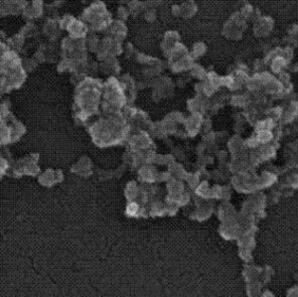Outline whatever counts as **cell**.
<instances>
[{
    "mask_svg": "<svg viewBox=\"0 0 298 297\" xmlns=\"http://www.w3.org/2000/svg\"><path fill=\"white\" fill-rule=\"evenodd\" d=\"M130 131V124L123 113L109 115L91 124L89 127V133L93 142L100 147L122 144L129 138Z\"/></svg>",
    "mask_w": 298,
    "mask_h": 297,
    "instance_id": "obj_1",
    "label": "cell"
},
{
    "mask_svg": "<svg viewBox=\"0 0 298 297\" xmlns=\"http://www.w3.org/2000/svg\"><path fill=\"white\" fill-rule=\"evenodd\" d=\"M103 85L104 84L100 82V80L87 77L77 86L74 102L76 122L79 121L80 124L83 125L90 116L99 114Z\"/></svg>",
    "mask_w": 298,
    "mask_h": 297,
    "instance_id": "obj_2",
    "label": "cell"
},
{
    "mask_svg": "<svg viewBox=\"0 0 298 297\" xmlns=\"http://www.w3.org/2000/svg\"><path fill=\"white\" fill-rule=\"evenodd\" d=\"M27 74L18 53L11 50L1 53L2 93H9L10 91L20 88L26 82Z\"/></svg>",
    "mask_w": 298,
    "mask_h": 297,
    "instance_id": "obj_3",
    "label": "cell"
},
{
    "mask_svg": "<svg viewBox=\"0 0 298 297\" xmlns=\"http://www.w3.org/2000/svg\"><path fill=\"white\" fill-rule=\"evenodd\" d=\"M127 103V98L120 80L111 77L103 85L101 107L106 116L122 113Z\"/></svg>",
    "mask_w": 298,
    "mask_h": 297,
    "instance_id": "obj_4",
    "label": "cell"
},
{
    "mask_svg": "<svg viewBox=\"0 0 298 297\" xmlns=\"http://www.w3.org/2000/svg\"><path fill=\"white\" fill-rule=\"evenodd\" d=\"M80 19L86 22L90 32L94 33H104L113 21L112 15L108 11L106 4L100 0L92 2V4L80 15Z\"/></svg>",
    "mask_w": 298,
    "mask_h": 297,
    "instance_id": "obj_5",
    "label": "cell"
},
{
    "mask_svg": "<svg viewBox=\"0 0 298 297\" xmlns=\"http://www.w3.org/2000/svg\"><path fill=\"white\" fill-rule=\"evenodd\" d=\"M2 129H1V143L6 145L17 141L26 133V126L22 125L9 112L8 107L2 104Z\"/></svg>",
    "mask_w": 298,
    "mask_h": 297,
    "instance_id": "obj_6",
    "label": "cell"
},
{
    "mask_svg": "<svg viewBox=\"0 0 298 297\" xmlns=\"http://www.w3.org/2000/svg\"><path fill=\"white\" fill-rule=\"evenodd\" d=\"M88 49L85 39H76L70 36L65 37L61 43L62 59L82 60L87 59Z\"/></svg>",
    "mask_w": 298,
    "mask_h": 297,
    "instance_id": "obj_7",
    "label": "cell"
},
{
    "mask_svg": "<svg viewBox=\"0 0 298 297\" xmlns=\"http://www.w3.org/2000/svg\"><path fill=\"white\" fill-rule=\"evenodd\" d=\"M149 87L152 88V99L155 102L162 101L163 99L168 98L173 94L174 84L170 79L163 76H157L149 81Z\"/></svg>",
    "mask_w": 298,
    "mask_h": 297,
    "instance_id": "obj_8",
    "label": "cell"
},
{
    "mask_svg": "<svg viewBox=\"0 0 298 297\" xmlns=\"http://www.w3.org/2000/svg\"><path fill=\"white\" fill-rule=\"evenodd\" d=\"M38 154H30L21 158L12 167L13 176L19 178L22 175H36L39 172V167L37 166Z\"/></svg>",
    "mask_w": 298,
    "mask_h": 297,
    "instance_id": "obj_9",
    "label": "cell"
},
{
    "mask_svg": "<svg viewBox=\"0 0 298 297\" xmlns=\"http://www.w3.org/2000/svg\"><path fill=\"white\" fill-rule=\"evenodd\" d=\"M129 151L139 152L151 150L154 147V142L152 141L149 134L143 130L136 131L133 135H129L128 138Z\"/></svg>",
    "mask_w": 298,
    "mask_h": 297,
    "instance_id": "obj_10",
    "label": "cell"
},
{
    "mask_svg": "<svg viewBox=\"0 0 298 297\" xmlns=\"http://www.w3.org/2000/svg\"><path fill=\"white\" fill-rule=\"evenodd\" d=\"M57 44L56 41H48L39 44L35 54L34 59L38 62V64L43 63H56L58 52H57Z\"/></svg>",
    "mask_w": 298,
    "mask_h": 297,
    "instance_id": "obj_11",
    "label": "cell"
},
{
    "mask_svg": "<svg viewBox=\"0 0 298 297\" xmlns=\"http://www.w3.org/2000/svg\"><path fill=\"white\" fill-rule=\"evenodd\" d=\"M29 0H1V15H19L25 11Z\"/></svg>",
    "mask_w": 298,
    "mask_h": 297,
    "instance_id": "obj_12",
    "label": "cell"
},
{
    "mask_svg": "<svg viewBox=\"0 0 298 297\" xmlns=\"http://www.w3.org/2000/svg\"><path fill=\"white\" fill-rule=\"evenodd\" d=\"M63 29L60 24V18H50L45 20L42 27V33L47 37L48 41H57L61 34H62Z\"/></svg>",
    "mask_w": 298,
    "mask_h": 297,
    "instance_id": "obj_13",
    "label": "cell"
},
{
    "mask_svg": "<svg viewBox=\"0 0 298 297\" xmlns=\"http://www.w3.org/2000/svg\"><path fill=\"white\" fill-rule=\"evenodd\" d=\"M127 33H128V30L124 24V21L117 19V20L112 21V24L106 30L104 34L107 37L123 42V40L127 37Z\"/></svg>",
    "mask_w": 298,
    "mask_h": 297,
    "instance_id": "obj_14",
    "label": "cell"
},
{
    "mask_svg": "<svg viewBox=\"0 0 298 297\" xmlns=\"http://www.w3.org/2000/svg\"><path fill=\"white\" fill-rule=\"evenodd\" d=\"M66 32L68 33V36L76 39H85L91 33L86 22L78 18H75V20L72 22V25L68 27Z\"/></svg>",
    "mask_w": 298,
    "mask_h": 297,
    "instance_id": "obj_15",
    "label": "cell"
},
{
    "mask_svg": "<svg viewBox=\"0 0 298 297\" xmlns=\"http://www.w3.org/2000/svg\"><path fill=\"white\" fill-rule=\"evenodd\" d=\"M219 231L224 239L234 240V239H238L241 236L243 230L236 221V222L223 223V225L220 227Z\"/></svg>",
    "mask_w": 298,
    "mask_h": 297,
    "instance_id": "obj_16",
    "label": "cell"
},
{
    "mask_svg": "<svg viewBox=\"0 0 298 297\" xmlns=\"http://www.w3.org/2000/svg\"><path fill=\"white\" fill-rule=\"evenodd\" d=\"M43 12L44 6L42 0H29L22 15L28 20H32L41 17L43 15Z\"/></svg>",
    "mask_w": 298,
    "mask_h": 297,
    "instance_id": "obj_17",
    "label": "cell"
},
{
    "mask_svg": "<svg viewBox=\"0 0 298 297\" xmlns=\"http://www.w3.org/2000/svg\"><path fill=\"white\" fill-rule=\"evenodd\" d=\"M120 82H121V85L123 87V90H124L126 98H127V103L132 104L135 101L136 96H137L136 82L128 74L123 75L120 79Z\"/></svg>",
    "mask_w": 298,
    "mask_h": 297,
    "instance_id": "obj_18",
    "label": "cell"
},
{
    "mask_svg": "<svg viewBox=\"0 0 298 297\" xmlns=\"http://www.w3.org/2000/svg\"><path fill=\"white\" fill-rule=\"evenodd\" d=\"M63 179H64V175L62 170L55 171L52 169L45 170L38 177L39 184H41L43 187H53L55 184L63 181Z\"/></svg>",
    "mask_w": 298,
    "mask_h": 297,
    "instance_id": "obj_19",
    "label": "cell"
},
{
    "mask_svg": "<svg viewBox=\"0 0 298 297\" xmlns=\"http://www.w3.org/2000/svg\"><path fill=\"white\" fill-rule=\"evenodd\" d=\"M218 216L223 223L236 222L238 218L235 211V207H233L229 201H224L222 204H220L218 210Z\"/></svg>",
    "mask_w": 298,
    "mask_h": 297,
    "instance_id": "obj_20",
    "label": "cell"
},
{
    "mask_svg": "<svg viewBox=\"0 0 298 297\" xmlns=\"http://www.w3.org/2000/svg\"><path fill=\"white\" fill-rule=\"evenodd\" d=\"M203 120L200 113H193V115L186 119L185 126L189 136H196L202 126Z\"/></svg>",
    "mask_w": 298,
    "mask_h": 297,
    "instance_id": "obj_21",
    "label": "cell"
},
{
    "mask_svg": "<svg viewBox=\"0 0 298 297\" xmlns=\"http://www.w3.org/2000/svg\"><path fill=\"white\" fill-rule=\"evenodd\" d=\"M121 71V67L119 66V62L116 57L110 56L106 60L100 63V72L103 74H113V75H118Z\"/></svg>",
    "mask_w": 298,
    "mask_h": 297,
    "instance_id": "obj_22",
    "label": "cell"
},
{
    "mask_svg": "<svg viewBox=\"0 0 298 297\" xmlns=\"http://www.w3.org/2000/svg\"><path fill=\"white\" fill-rule=\"evenodd\" d=\"M157 175L158 171L156 167L149 165H145L138 169V179L142 182H145L146 185L157 181Z\"/></svg>",
    "mask_w": 298,
    "mask_h": 297,
    "instance_id": "obj_23",
    "label": "cell"
},
{
    "mask_svg": "<svg viewBox=\"0 0 298 297\" xmlns=\"http://www.w3.org/2000/svg\"><path fill=\"white\" fill-rule=\"evenodd\" d=\"M72 171L81 176L89 177L90 175H92V173H93L91 159L88 156H83L80 161L72 167Z\"/></svg>",
    "mask_w": 298,
    "mask_h": 297,
    "instance_id": "obj_24",
    "label": "cell"
},
{
    "mask_svg": "<svg viewBox=\"0 0 298 297\" xmlns=\"http://www.w3.org/2000/svg\"><path fill=\"white\" fill-rule=\"evenodd\" d=\"M180 40V36L176 32H166L164 35V39L160 43V48H162L165 56H166L169 51L174 47L176 43Z\"/></svg>",
    "mask_w": 298,
    "mask_h": 297,
    "instance_id": "obj_25",
    "label": "cell"
},
{
    "mask_svg": "<svg viewBox=\"0 0 298 297\" xmlns=\"http://www.w3.org/2000/svg\"><path fill=\"white\" fill-rule=\"evenodd\" d=\"M26 37L22 35L20 33H18L17 34H14L13 36H11L10 38H7V45L9 50L14 51L16 53H22L25 49L26 45Z\"/></svg>",
    "mask_w": 298,
    "mask_h": 297,
    "instance_id": "obj_26",
    "label": "cell"
},
{
    "mask_svg": "<svg viewBox=\"0 0 298 297\" xmlns=\"http://www.w3.org/2000/svg\"><path fill=\"white\" fill-rule=\"evenodd\" d=\"M64 4H65V0H56L55 2L45 5L43 15L47 16L48 19L50 18L58 19L60 16V11L64 6Z\"/></svg>",
    "mask_w": 298,
    "mask_h": 297,
    "instance_id": "obj_27",
    "label": "cell"
},
{
    "mask_svg": "<svg viewBox=\"0 0 298 297\" xmlns=\"http://www.w3.org/2000/svg\"><path fill=\"white\" fill-rule=\"evenodd\" d=\"M129 12H130V16L132 17H139L142 16L144 14V12L146 11V9L148 8L147 5L145 4L144 1H140V0H133L132 2H130L127 5Z\"/></svg>",
    "mask_w": 298,
    "mask_h": 297,
    "instance_id": "obj_28",
    "label": "cell"
},
{
    "mask_svg": "<svg viewBox=\"0 0 298 297\" xmlns=\"http://www.w3.org/2000/svg\"><path fill=\"white\" fill-rule=\"evenodd\" d=\"M148 131H149L150 136L154 137V138H159V139L166 138V137L168 135L167 129H166L164 121L152 123L151 126L149 127Z\"/></svg>",
    "mask_w": 298,
    "mask_h": 297,
    "instance_id": "obj_29",
    "label": "cell"
},
{
    "mask_svg": "<svg viewBox=\"0 0 298 297\" xmlns=\"http://www.w3.org/2000/svg\"><path fill=\"white\" fill-rule=\"evenodd\" d=\"M261 272H262L261 268L255 267L253 265H247V267L244 269L243 276H244V278L246 279L247 282L255 281L261 275Z\"/></svg>",
    "mask_w": 298,
    "mask_h": 297,
    "instance_id": "obj_30",
    "label": "cell"
},
{
    "mask_svg": "<svg viewBox=\"0 0 298 297\" xmlns=\"http://www.w3.org/2000/svg\"><path fill=\"white\" fill-rule=\"evenodd\" d=\"M101 39L98 37V35L94 33H90L89 35L86 37V45L88 52L96 54L99 50Z\"/></svg>",
    "mask_w": 298,
    "mask_h": 297,
    "instance_id": "obj_31",
    "label": "cell"
},
{
    "mask_svg": "<svg viewBox=\"0 0 298 297\" xmlns=\"http://www.w3.org/2000/svg\"><path fill=\"white\" fill-rule=\"evenodd\" d=\"M22 35H24L27 39L29 38H34L39 34L38 28L33 24V22H28L26 26L22 27V29L19 32Z\"/></svg>",
    "mask_w": 298,
    "mask_h": 297,
    "instance_id": "obj_32",
    "label": "cell"
},
{
    "mask_svg": "<svg viewBox=\"0 0 298 297\" xmlns=\"http://www.w3.org/2000/svg\"><path fill=\"white\" fill-rule=\"evenodd\" d=\"M197 7L190 2H186L179 5V17H192L195 15Z\"/></svg>",
    "mask_w": 298,
    "mask_h": 297,
    "instance_id": "obj_33",
    "label": "cell"
},
{
    "mask_svg": "<svg viewBox=\"0 0 298 297\" xmlns=\"http://www.w3.org/2000/svg\"><path fill=\"white\" fill-rule=\"evenodd\" d=\"M22 62V66H24L25 71L27 73H31L35 70V67L38 65V62L34 59V57H25L24 59H21Z\"/></svg>",
    "mask_w": 298,
    "mask_h": 297,
    "instance_id": "obj_34",
    "label": "cell"
},
{
    "mask_svg": "<svg viewBox=\"0 0 298 297\" xmlns=\"http://www.w3.org/2000/svg\"><path fill=\"white\" fill-rule=\"evenodd\" d=\"M256 136L260 144H268L273 140V134L270 130L259 131Z\"/></svg>",
    "mask_w": 298,
    "mask_h": 297,
    "instance_id": "obj_35",
    "label": "cell"
},
{
    "mask_svg": "<svg viewBox=\"0 0 298 297\" xmlns=\"http://www.w3.org/2000/svg\"><path fill=\"white\" fill-rule=\"evenodd\" d=\"M199 177H200V175L199 173H195V174L194 173H188V176H187L186 180H187L188 185L190 186L191 189L196 190L199 187V185L200 184Z\"/></svg>",
    "mask_w": 298,
    "mask_h": 297,
    "instance_id": "obj_36",
    "label": "cell"
},
{
    "mask_svg": "<svg viewBox=\"0 0 298 297\" xmlns=\"http://www.w3.org/2000/svg\"><path fill=\"white\" fill-rule=\"evenodd\" d=\"M75 20V17L71 14H65L63 15L61 18H60V24H61V27L63 29V31H66L68 29V27H70L72 25V22Z\"/></svg>",
    "mask_w": 298,
    "mask_h": 297,
    "instance_id": "obj_37",
    "label": "cell"
},
{
    "mask_svg": "<svg viewBox=\"0 0 298 297\" xmlns=\"http://www.w3.org/2000/svg\"><path fill=\"white\" fill-rule=\"evenodd\" d=\"M116 16H117V19L125 21L130 16L128 7H126L125 5H119L116 10Z\"/></svg>",
    "mask_w": 298,
    "mask_h": 297,
    "instance_id": "obj_38",
    "label": "cell"
},
{
    "mask_svg": "<svg viewBox=\"0 0 298 297\" xmlns=\"http://www.w3.org/2000/svg\"><path fill=\"white\" fill-rule=\"evenodd\" d=\"M123 53H124L126 59H131L133 57H136L137 54H138V52H137L136 49L134 48V45L132 43H130V42H127L125 44L124 52Z\"/></svg>",
    "mask_w": 298,
    "mask_h": 297,
    "instance_id": "obj_39",
    "label": "cell"
},
{
    "mask_svg": "<svg viewBox=\"0 0 298 297\" xmlns=\"http://www.w3.org/2000/svg\"><path fill=\"white\" fill-rule=\"evenodd\" d=\"M252 250L248 248H240V257L245 262H252L253 261V256H252Z\"/></svg>",
    "mask_w": 298,
    "mask_h": 297,
    "instance_id": "obj_40",
    "label": "cell"
},
{
    "mask_svg": "<svg viewBox=\"0 0 298 297\" xmlns=\"http://www.w3.org/2000/svg\"><path fill=\"white\" fill-rule=\"evenodd\" d=\"M142 17L144 18V20H146L147 22H154L157 18V12L156 9L154 8H147L146 11L144 12V14L142 15Z\"/></svg>",
    "mask_w": 298,
    "mask_h": 297,
    "instance_id": "obj_41",
    "label": "cell"
},
{
    "mask_svg": "<svg viewBox=\"0 0 298 297\" xmlns=\"http://www.w3.org/2000/svg\"><path fill=\"white\" fill-rule=\"evenodd\" d=\"M193 49H194V51H193V58H199L205 51V47H204V45L202 43H197Z\"/></svg>",
    "mask_w": 298,
    "mask_h": 297,
    "instance_id": "obj_42",
    "label": "cell"
},
{
    "mask_svg": "<svg viewBox=\"0 0 298 297\" xmlns=\"http://www.w3.org/2000/svg\"><path fill=\"white\" fill-rule=\"evenodd\" d=\"M192 74H193V76H195L196 78H202L203 76H204V71H203V68L201 67V66H192Z\"/></svg>",
    "mask_w": 298,
    "mask_h": 297,
    "instance_id": "obj_43",
    "label": "cell"
},
{
    "mask_svg": "<svg viewBox=\"0 0 298 297\" xmlns=\"http://www.w3.org/2000/svg\"><path fill=\"white\" fill-rule=\"evenodd\" d=\"M114 175V171L112 170H107V169H101L99 170V178L100 180H107L112 178Z\"/></svg>",
    "mask_w": 298,
    "mask_h": 297,
    "instance_id": "obj_44",
    "label": "cell"
},
{
    "mask_svg": "<svg viewBox=\"0 0 298 297\" xmlns=\"http://www.w3.org/2000/svg\"><path fill=\"white\" fill-rule=\"evenodd\" d=\"M144 2L147 5V7L156 9L163 4V0H144Z\"/></svg>",
    "mask_w": 298,
    "mask_h": 297,
    "instance_id": "obj_45",
    "label": "cell"
},
{
    "mask_svg": "<svg viewBox=\"0 0 298 297\" xmlns=\"http://www.w3.org/2000/svg\"><path fill=\"white\" fill-rule=\"evenodd\" d=\"M127 165H122L121 166H119L115 171H114V175H115L117 178L118 177H120V176H122L123 174H124V172L126 171V168H127Z\"/></svg>",
    "mask_w": 298,
    "mask_h": 297,
    "instance_id": "obj_46",
    "label": "cell"
},
{
    "mask_svg": "<svg viewBox=\"0 0 298 297\" xmlns=\"http://www.w3.org/2000/svg\"><path fill=\"white\" fill-rule=\"evenodd\" d=\"M287 295L288 296H298V286H294V287L288 289Z\"/></svg>",
    "mask_w": 298,
    "mask_h": 297,
    "instance_id": "obj_47",
    "label": "cell"
},
{
    "mask_svg": "<svg viewBox=\"0 0 298 297\" xmlns=\"http://www.w3.org/2000/svg\"><path fill=\"white\" fill-rule=\"evenodd\" d=\"M210 88H211L212 90L215 88V86H214V82H213V81H211V82H210ZM202 90H203V92H204L205 94L208 93V88H207V86L202 85Z\"/></svg>",
    "mask_w": 298,
    "mask_h": 297,
    "instance_id": "obj_48",
    "label": "cell"
},
{
    "mask_svg": "<svg viewBox=\"0 0 298 297\" xmlns=\"http://www.w3.org/2000/svg\"><path fill=\"white\" fill-rule=\"evenodd\" d=\"M133 0H119V3L121 4V5H128L130 2H132Z\"/></svg>",
    "mask_w": 298,
    "mask_h": 297,
    "instance_id": "obj_49",
    "label": "cell"
},
{
    "mask_svg": "<svg viewBox=\"0 0 298 297\" xmlns=\"http://www.w3.org/2000/svg\"><path fill=\"white\" fill-rule=\"evenodd\" d=\"M261 295H262V296H273L274 294H273V293H269L268 291H265V292H264V293H262Z\"/></svg>",
    "mask_w": 298,
    "mask_h": 297,
    "instance_id": "obj_50",
    "label": "cell"
},
{
    "mask_svg": "<svg viewBox=\"0 0 298 297\" xmlns=\"http://www.w3.org/2000/svg\"><path fill=\"white\" fill-rule=\"evenodd\" d=\"M83 3H88V2H92V1H96V0H80Z\"/></svg>",
    "mask_w": 298,
    "mask_h": 297,
    "instance_id": "obj_51",
    "label": "cell"
},
{
    "mask_svg": "<svg viewBox=\"0 0 298 297\" xmlns=\"http://www.w3.org/2000/svg\"><path fill=\"white\" fill-rule=\"evenodd\" d=\"M65 1H66V0H65Z\"/></svg>",
    "mask_w": 298,
    "mask_h": 297,
    "instance_id": "obj_52",
    "label": "cell"
}]
</instances>
